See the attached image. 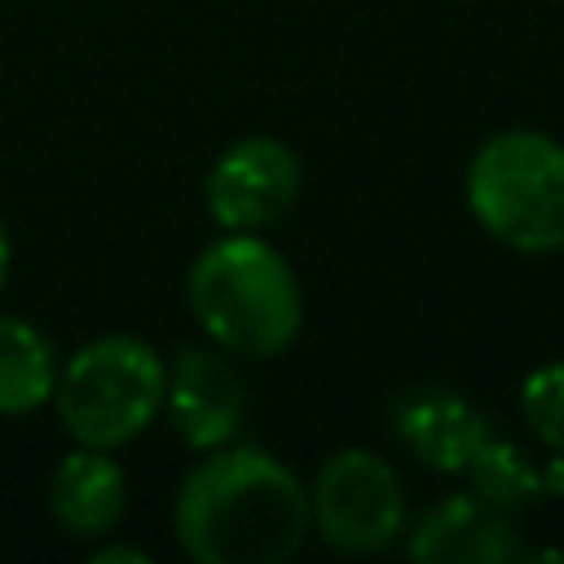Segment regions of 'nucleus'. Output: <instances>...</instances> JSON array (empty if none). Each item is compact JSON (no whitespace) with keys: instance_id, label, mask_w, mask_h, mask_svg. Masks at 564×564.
Returning <instances> with one entry per match:
<instances>
[{"instance_id":"nucleus-11","label":"nucleus","mask_w":564,"mask_h":564,"mask_svg":"<svg viewBox=\"0 0 564 564\" xmlns=\"http://www.w3.org/2000/svg\"><path fill=\"white\" fill-rule=\"evenodd\" d=\"M53 344L13 313H0V414H31L53 397Z\"/></svg>"},{"instance_id":"nucleus-9","label":"nucleus","mask_w":564,"mask_h":564,"mask_svg":"<svg viewBox=\"0 0 564 564\" xmlns=\"http://www.w3.org/2000/svg\"><path fill=\"white\" fill-rule=\"evenodd\" d=\"M397 441L436 471H463L471 454L494 436L489 419L449 388H419L392 414Z\"/></svg>"},{"instance_id":"nucleus-7","label":"nucleus","mask_w":564,"mask_h":564,"mask_svg":"<svg viewBox=\"0 0 564 564\" xmlns=\"http://www.w3.org/2000/svg\"><path fill=\"white\" fill-rule=\"evenodd\" d=\"M163 410L176 436L189 449H216L229 445V436L242 427L247 414V388L225 348H181L167 366L163 383Z\"/></svg>"},{"instance_id":"nucleus-8","label":"nucleus","mask_w":564,"mask_h":564,"mask_svg":"<svg viewBox=\"0 0 564 564\" xmlns=\"http://www.w3.org/2000/svg\"><path fill=\"white\" fill-rule=\"evenodd\" d=\"M405 551L419 564H507L524 555L511 516L476 494H454L436 502L414 524Z\"/></svg>"},{"instance_id":"nucleus-14","label":"nucleus","mask_w":564,"mask_h":564,"mask_svg":"<svg viewBox=\"0 0 564 564\" xmlns=\"http://www.w3.org/2000/svg\"><path fill=\"white\" fill-rule=\"evenodd\" d=\"M93 560H97V564H110V560L145 564V551H137V546H101V551H93Z\"/></svg>"},{"instance_id":"nucleus-6","label":"nucleus","mask_w":564,"mask_h":564,"mask_svg":"<svg viewBox=\"0 0 564 564\" xmlns=\"http://www.w3.org/2000/svg\"><path fill=\"white\" fill-rule=\"evenodd\" d=\"M300 189H304V167L286 141L242 137L212 163L203 198L225 234H260L295 207Z\"/></svg>"},{"instance_id":"nucleus-15","label":"nucleus","mask_w":564,"mask_h":564,"mask_svg":"<svg viewBox=\"0 0 564 564\" xmlns=\"http://www.w3.org/2000/svg\"><path fill=\"white\" fill-rule=\"evenodd\" d=\"M4 273H9V234L0 225V282H4Z\"/></svg>"},{"instance_id":"nucleus-13","label":"nucleus","mask_w":564,"mask_h":564,"mask_svg":"<svg viewBox=\"0 0 564 564\" xmlns=\"http://www.w3.org/2000/svg\"><path fill=\"white\" fill-rule=\"evenodd\" d=\"M520 414L529 432L551 449L564 454V361L538 366L520 388Z\"/></svg>"},{"instance_id":"nucleus-10","label":"nucleus","mask_w":564,"mask_h":564,"mask_svg":"<svg viewBox=\"0 0 564 564\" xmlns=\"http://www.w3.org/2000/svg\"><path fill=\"white\" fill-rule=\"evenodd\" d=\"M128 507V476L110 449H70L48 480V511L70 538H101Z\"/></svg>"},{"instance_id":"nucleus-2","label":"nucleus","mask_w":564,"mask_h":564,"mask_svg":"<svg viewBox=\"0 0 564 564\" xmlns=\"http://www.w3.org/2000/svg\"><path fill=\"white\" fill-rule=\"evenodd\" d=\"M189 308L207 339L238 357H278L304 322L295 269L256 234H225L198 251Z\"/></svg>"},{"instance_id":"nucleus-12","label":"nucleus","mask_w":564,"mask_h":564,"mask_svg":"<svg viewBox=\"0 0 564 564\" xmlns=\"http://www.w3.org/2000/svg\"><path fill=\"white\" fill-rule=\"evenodd\" d=\"M467 476H471V494L476 498H485L489 507H498V511H524L529 502H538L542 494H546V485H542V467L520 449V445H511V441H502V436H489L476 454H471V463L463 467Z\"/></svg>"},{"instance_id":"nucleus-5","label":"nucleus","mask_w":564,"mask_h":564,"mask_svg":"<svg viewBox=\"0 0 564 564\" xmlns=\"http://www.w3.org/2000/svg\"><path fill=\"white\" fill-rule=\"evenodd\" d=\"M313 529L339 551H379L405 529L397 471L370 449H339L317 467L308 489Z\"/></svg>"},{"instance_id":"nucleus-3","label":"nucleus","mask_w":564,"mask_h":564,"mask_svg":"<svg viewBox=\"0 0 564 564\" xmlns=\"http://www.w3.org/2000/svg\"><path fill=\"white\" fill-rule=\"evenodd\" d=\"M467 207L511 251L564 247V145L533 128L494 132L471 154Z\"/></svg>"},{"instance_id":"nucleus-4","label":"nucleus","mask_w":564,"mask_h":564,"mask_svg":"<svg viewBox=\"0 0 564 564\" xmlns=\"http://www.w3.org/2000/svg\"><path fill=\"white\" fill-rule=\"evenodd\" d=\"M167 366L137 335H101L88 339L57 370L53 401L57 419L79 445L119 449L137 441L154 414L163 410Z\"/></svg>"},{"instance_id":"nucleus-1","label":"nucleus","mask_w":564,"mask_h":564,"mask_svg":"<svg viewBox=\"0 0 564 564\" xmlns=\"http://www.w3.org/2000/svg\"><path fill=\"white\" fill-rule=\"evenodd\" d=\"M172 529L198 564H282L313 529L308 489L264 449L216 445L185 471Z\"/></svg>"}]
</instances>
